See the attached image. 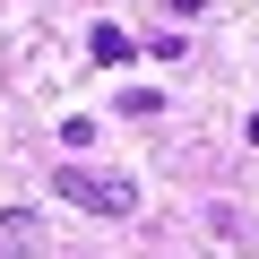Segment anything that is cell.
<instances>
[{
    "mask_svg": "<svg viewBox=\"0 0 259 259\" xmlns=\"http://www.w3.org/2000/svg\"><path fill=\"white\" fill-rule=\"evenodd\" d=\"M52 190H61L69 207H87V216H139V182H130V173H95V164H61V173H52Z\"/></svg>",
    "mask_w": 259,
    "mask_h": 259,
    "instance_id": "1",
    "label": "cell"
},
{
    "mask_svg": "<svg viewBox=\"0 0 259 259\" xmlns=\"http://www.w3.org/2000/svg\"><path fill=\"white\" fill-rule=\"evenodd\" d=\"M35 242H44V233H35V216H26V207L0 216V259H35Z\"/></svg>",
    "mask_w": 259,
    "mask_h": 259,
    "instance_id": "2",
    "label": "cell"
},
{
    "mask_svg": "<svg viewBox=\"0 0 259 259\" xmlns=\"http://www.w3.org/2000/svg\"><path fill=\"white\" fill-rule=\"evenodd\" d=\"M87 52H95V69H121L130 52H139V44H130L121 26H95V35H87Z\"/></svg>",
    "mask_w": 259,
    "mask_h": 259,
    "instance_id": "3",
    "label": "cell"
}]
</instances>
